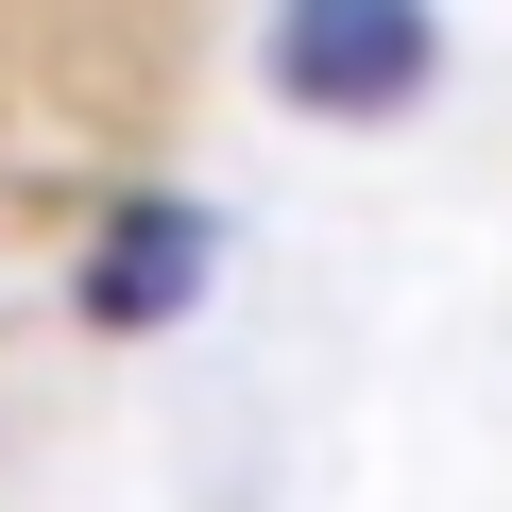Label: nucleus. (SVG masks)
Wrapping results in <instances>:
<instances>
[{"mask_svg":"<svg viewBox=\"0 0 512 512\" xmlns=\"http://www.w3.org/2000/svg\"><path fill=\"white\" fill-rule=\"evenodd\" d=\"M188 274H205V239H188V205H137V222L103 239V274H86V308H103V325H154V308H188Z\"/></svg>","mask_w":512,"mask_h":512,"instance_id":"2","label":"nucleus"},{"mask_svg":"<svg viewBox=\"0 0 512 512\" xmlns=\"http://www.w3.org/2000/svg\"><path fill=\"white\" fill-rule=\"evenodd\" d=\"M274 69L325 120H393L427 86V0H291V18H274Z\"/></svg>","mask_w":512,"mask_h":512,"instance_id":"1","label":"nucleus"}]
</instances>
